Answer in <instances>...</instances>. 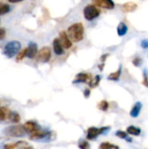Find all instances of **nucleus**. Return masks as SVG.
<instances>
[{
    "mask_svg": "<svg viewBox=\"0 0 148 149\" xmlns=\"http://www.w3.org/2000/svg\"><path fill=\"white\" fill-rule=\"evenodd\" d=\"M84 26L82 23H75L68 27L67 35L72 42L78 43L84 38Z\"/></svg>",
    "mask_w": 148,
    "mask_h": 149,
    "instance_id": "nucleus-1",
    "label": "nucleus"
},
{
    "mask_svg": "<svg viewBox=\"0 0 148 149\" xmlns=\"http://www.w3.org/2000/svg\"><path fill=\"white\" fill-rule=\"evenodd\" d=\"M20 49H21V44L18 41L14 40V41H10V42L7 43L4 45L3 53L7 58H13L14 56L17 55L20 52Z\"/></svg>",
    "mask_w": 148,
    "mask_h": 149,
    "instance_id": "nucleus-2",
    "label": "nucleus"
},
{
    "mask_svg": "<svg viewBox=\"0 0 148 149\" xmlns=\"http://www.w3.org/2000/svg\"><path fill=\"white\" fill-rule=\"evenodd\" d=\"M3 134L9 137L21 138L26 134V132L24 128V125H15L7 127L3 131Z\"/></svg>",
    "mask_w": 148,
    "mask_h": 149,
    "instance_id": "nucleus-3",
    "label": "nucleus"
},
{
    "mask_svg": "<svg viewBox=\"0 0 148 149\" xmlns=\"http://www.w3.org/2000/svg\"><path fill=\"white\" fill-rule=\"evenodd\" d=\"M83 14H84V17L86 20L88 21H92L95 18H97L99 14H100V10H99V8L93 4V3H90V4H87L84 10H83Z\"/></svg>",
    "mask_w": 148,
    "mask_h": 149,
    "instance_id": "nucleus-4",
    "label": "nucleus"
},
{
    "mask_svg": "<svg viewBox=\"0 0 148 149\" xmlns=\"http://www.w3.org/2000/svg\"><path fill=\"white\" fill-rule=\"evenodd\" d=\"M110 127H89L87 129V134H86V139L92 141L95 140L99 135H100L101 134L105 133L106 130H109Z\"/></svg>",
    "mask_w": 148,
    "mask_h": 149,
    "instance_id": "nucleus-5",
    "label": "nucleus"
},
{
    "mask_svg": "<svg viewBox=\"0 0 148 149\" xmlns=\"http://www.w3.org/2000/svg\"><path fill=\"white\" fill-rule=\"evenodd\" d=\"M51 52L50 47L48 46H44L43 48H41L38 51V53L37 55V58L38 61L42 62V63H46L51 59Z\"/></svg>",
    "mask_w": 148,
    "mask_h": 149,
    "instance_id": "nucleus-6",
    "label": "nucleus"
},
{
    "mask_svg": "<svg viewBox=\"0 0 148 149\" xmlns=\"http://www.w3.org/2000/svg\"><path fill=\"white\" fill-rule=\"evenodd\" d=\"M3 149H34L31 145H29L26 141H19L15 143L6 144L3 146Z\"/></svg>",
    "mask_w": 148,
    "mask_h": 149,
    "instance_id": "nucleus-7",
    "label": "nucleus"
},
{
    "mask_svg": "<svg viewBox=\"0 0 148 149\" xmlns=\"http://www.w3.org/2000/svg\"><path fill=\"white\" fill-rule=\"evenodd\" d=\"M24 128L26 134H29V135H31V134L36 133L37 131H38L39 129H41L39 125L33 120H29V121L25 122L24 124Z\"/></svg>",
    "mask_w": 148,
    "mask_h": 149,
    "instance_id": "nucleus-8",
    "label": "nucleus"
},
{
    "mask_svg": "<svg viewBox=\"0 0 148 149\" xmlns=\"http://www.w3.org/2000/svg\"><path fill=\"white\" fill-rule=\"evenodd\" d=\"M92 75L87 72H80L76 76V79L73 80V83H87L89 84L92 79Z\"/></svg>",
    "mask_w": 148,
    "mask_h": 149,
    "instance_id": "nucleus-9",
    "label": "nucleus"
},
{
    "mask_svg": "<svg viewBox=\"0 0 148 149\" xmlns=\"http://www.w3.org/2000/svg\"><path fill=\"white\" fill-rule=\"evenodd\" d=\"M59 38V40L61 42V45L64 47V49H69V48L72 47V43L71 39L69 38V37L67 35V32H65V31H62L59 33V38Z\"/></svg>",
    "mask_w": 148,
    "mask_h": 149,
    "instance_id": "nucleus-10",
    "label": "nucleus"
},
{
    "mask_svg": "<svg viewBox=\"0 0 148 149\" xmlns=\"http://www.w3.org/2000/svg\"><path fill=\"white\" fill-rule=\"evenodd\" d=\"M93 3L98 7H101V8H106L108 10L113 9L115 7V3L112 1V0H96L93 2Z\"/></svg>",
    "mask_w": 148,
    "mask_h": 149,
    "instance_id": "nucleus-11",
    "label": "nucleus"
},
{
    "mask_svg": "<svg viewBox=\"0 0 148 149\" xmlns=\"http://www.w3.org/2000/svg\"><path fill=\"white\" fill-rule=\"evenodd\" d=\"M38 53V45L34 42H31L27 47V57L29 58H35Z\"/></svg>",
    "mask_w": 148,
    "mask_h": 149,
    "instance_id": "nucleus-12",
    "label": "nucleus"
},
{
    "mask_svg": "<svg viewBox=\"0 0 148 149\" xmlns=\"http://www.w3.org/2000/svg\"><path fill=\"white\" fill-rule=\"evenodd\" d=\"M11 113L12 111H10L8 107H0V121H10Z\"/></svg>",
    "mask_w": 148,
    "mask_h": 149,
    "instance_id": "nucleus-13",
    "label": "nucleus"
},
{
    "mask_svg": "<svg viewBox=\"0 0 148 149\" xmlns=\"http://www.w3.org/2000/svg\"><path fill=\"white\" fill-rule=\"evenodd\" d=\"M53 51L56 55H62L64 53V47L61 45V42L58 38H54L53 40Z\"/></svg>",
    "mask_w": 148,
    "mask_h": 149,
    "instance_id": "nucleus-14",
    "label": "nucleus"
},
{
    "mask_svg": "<svg viewBox=\"0 0 148 149\" xmlns=\"http://www.w3.org/2000/svg\"><path fill=\"white\" fill-rule=\"evenodd\" d=\"M141 108H142V103L138 101L136 102L133 107H132L131 111H130V116L132 118H137L139 117L140 113V111H141Z\"/></svg>",
    "mask_w": 148,
    "mask_h": 149,
    "instance_id": "nucleus-15",
    "label": "nucleus"
},
{
    "mask_svg": "<svg viewBox=\"0 0 148 149\" xmlns=\"http://www.w3.org/2000/svg\"><path fill=\"white\" fill-rule=\"evenodd\" d=\"M138 5L136 3L134 2H127V3H125L122 6H121V10L126 12V13H128V12H133L136 9H137Z\"/></svg>",
    "mask_w": 148,
    "mask_h": 149,
    "instance_id": "nucleus-16",
    "label": "nucleus"
},
{
    "mask_svg": "<svg viewBox=\"0 0 148 149\" xmlns=\"http://www.w3.org/2000/svg\"><path fill=\"white\" fill-rule=\"evenodd\" d=\"M127 31H128V26L124 22H120L117 26V33L119 37H124L127 33Z\"/></svg>",
    "mask_w": 148,
    "mask_h": 149,
    "instance_id": "nucleus-17",
    "label": "nucleus"
},
{
    "mask_svg": "<svg viewBox=\"0 0 148 149\" xmlns=\"http://www.w3.org/2000/svg\"><path fill=\"white\" fill-rule=\"evenodd\" d=\"M126 133L130 135H133V136H139L141 134V129L135 127V126H129L126 128Z\"/></svg>",
    "mask_w": 148,
    "mask_h": 149,
    "instance_id": "nucleus-18",
    "label": "nucleus"
},
{
    "mask_svg": "<svg viewBox=\"0 0 148 149\" xmlns=\"http://www.w3.org/2000/svg\"><path fill=\"white\" fill-rule=\"evenodd\" d=\"M10 6L7 3L0 2V16L10 12Z\"/></svg>",
    "mask_w": 148,
    "mask_h": 149,
    "instance_id": "nucleus-19",
    "label": "nucleus"
},
{
    "mask_svg": "<svg viewBox=\"0 0 148 149\" xmlns=\"http://www.w3.org/2000/svg\"><path fill=\"white\" fill-rule=\"evenodd\" d=\"M120 75H121V67H120L116 72H113V73L109 74V76H108V79H109V80L117 81V80H119V79H120Z\"/></svg>",
    "mask_w": 148,
    "mask_h": 149,
    "instance_id": "nucleus-20",
    "label": "nucleus"
},
{
    "mask_svg": "<svg viewBox=\"0 0 148 149\" xmlns=\"http://www.w3.org/2000/svg\"><path fill=\"white\" fill-rule=\"evenodd\" d=\"M100 79H101V77H100L99 75H96L95 77L92 78V79L91 80V82L88 84L89 86H90L91 88H95V87H97V86L99 85Z\"/></svg>",
    "mask_w": 148,
    "mask_h": 149,
    "instance_id": "nucleus-21",
    "label": "nucleus"
},
{
    "mask_svg": "<svg viewBox=\"0 0 148 149\" xmlns=\"http://www.w3.org/2000/svg\"><path fill=\"white\" fill-rule=\"evenodd\" d=\"M98 108H99V110L103 111V112H106V111H107L108 108H109V103H108L106 100H101V101L98 104Z\"/></svg>",
    "mask_w": 148,
    "mask_h": 149,
    "instance_id": "nucleus-22",
    "label": "nucleus"
},
{
    "mask_svg": "<svg viewBox=\"0 0 148 149\" xmlns=\"http://www.w3.org/2000/svg\"><path fill=\"white\" fill-rule=\"evenodd\" d=\"M99 149H120L118 146L111 144L109 142H102L99 146Z\"/></svg>",
    "mask_w": 148,
    "mask_h": 149,
    "instance_id": "nucleus-23",
    "label": "nucleus"
},
{
    "mask_svg": "<svg viewBox=\"0 0 148 149\" xmlns=\"http://www.w3.org/2000/svg\"><path fill=\"white\" fill-rule=\"evenodd\" d=\"M20 115L17 113V112H13L12 111V113H11V116H10V122H12V123H18L20 121Z\"/></svg>",
    "mask_w": 148,
    "mask_h": 149,
    "instance_id": "nucleus-24",
    "label": "nucleus"
},
{
    "mask_svg": "<svg viewBox=\"0 0 148 149\" xmlns=\"http://www.w3.org/2000/svg\"><path fill=\"white\" fill-rule=\"evenodd\" d=\"M25 57H27V48H25V49L20 51V52L17 55L16 60H17V62H18V61H21V60H23V58H25Z\"/></svg>",
    "mask_w": 148,
    "mask_h": 149,
    "instance_id": "nucleus-25",
    "label": "nucleus"
},
{
    "mask_svg": "<svg viewBox=\"0 0 148 149\" xmlns=\"http://www.w3.org/2000/svg\"><path fill=\"white\" fill-rule=\"evenodd\" d=\"M79 149H90V144L87 141H80L79 142Z\"/></svg>",
    "mask_w": 148,
    "mask_h": 149,
    "instance_id": "nucleus-26",
    "label": "nucleus"
},
{
    "mask_svg": "<svg viewBox=\"0 0 148 149\" xmlns=\"http://www.w3.org/2000/svg\"><path fill=\"white\" fill-rule=\"evenodd\" d=\"M127 133L126 132H124V131H117L116 132V135L121 139H127L128 141H131V139L130 138H127Z\"/></svg>",
    "mask_w": 148,
    "mask_h": 149,
    "instance_id": "nucleus-27",
    "label": "nucleus"
},
{
    "mask_svg": "<svg viewBox=\"0 0 148 149\" xmlns=\"http://www.w3.org/2000/svg\"><path fill=\"white\" fill-rule=\"evenodd\" d=\"M143 85L145 86L148 87V75L147 72V69H145L144 72H143V81H142Z\"/></svg>",
    "mask_w": 148,
    "mask_h": 149,
    "instance_id": "nucleus-28",
    "label": "nucleus"
},
{
    "mask_svg": "<svg viewBox=\"0 0 148 149\" xmlns=\"http://www.w3.org/2000/svg\"><path fill=\"white\" fill-rule=\"evenodd\" d=\"M141 62H142V60H141V58H139V57H136L133 60V64L135 65V66H140V65H141Z\"/></svg>",
    "mask_w": 148,
    "mask_h": 149,
    "instance_id": "nucleus-29",
    "label": "nucleus"
},
{
    "mask_svg": "<svg viewBox=\"0 0 148 149\" xmlns=\"http://www.w3.org/2000/svg\"><path fill=\"white\" fill-rule=\"evenodd\" d=\"M140 46L145 49V50H147L148 49V39H143L141 42H140Z\"/></svg>",
    "mask_w": 148,
    "mask_h": 149,
    "instance_id": "nucleus-30",
    "label": "nucleus"
},
{
    "mask_svg": "<svg viewBox=\"0 0 148 149\" xmlns=\"http://www.w3.org/2000/svg\"><path fill=\"white\" fill-rule=\"evenodd\" d=\"M5 34H6L5 30L3 28H0V40H2L5 38Z\"/></svg>",
    "mask_w": 148,
    "mask_h": 149,
    "instance_id": "nucleus-31",
    "label": "nucleus"
},
{
    "mask_svg": "<svg viewBox=\"0 0 148 149\" xmlns=\"http://www.w3.org/2000/svg\"><path fill=\"white\" fill-rule=\"evenodd\" d=\"M108 56H109V54H108V53H106V54H103V55H102V57L100 58V61L102 62V64H105V61H106V59L108 58Z\"/></svg>",
    "mask_w": 148,
    "mask_h": 149,
    "instance_id": "nucleus-32",
    "label": "nucleus"
},
{
    "mask_svg": "<svg viewBox=\"0 0 148 149\" xmlns=\"http://www.w3.org/2000/svg\"><path fill=\"white\" fill-rule=\"evenodd\" d=\"M90 93H91V91L89 89H85V92H84V95H85V98H88L90 96Z\"/></svg>",
    "mask_w": 148,
    "mask_h": 149,
    "instance_id": "nucleus-33",
    "label": "nucleus"
}]
</instances>
